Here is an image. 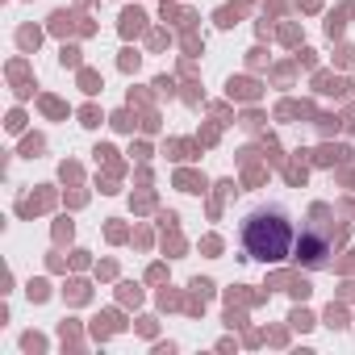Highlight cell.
Wrapping results in <instances>:
<instances>
[{"label": "cell", "mask_w": 355, "mask_h": 355, "mask_svg": "<svg viewBox=\"0 0 355 355\" xmlns=\"http://www.w3.org/2000/svg\"><path fill=\"white\" fill-rule=\"evenodd\" d=\"M239 243L255 263H288L297 255V226H293L288 209L255 205L239 226Z\"/></svg>", "instance_id": "6da1fadb"}, {"label": "cell", "mask_w": 355, "mask_h": 355, "mask_svg": "<svg viewBox=\"0 0 355 355\" xmlns=\"http://www.w3.org/2000/svg\"><path fill=\"white\" fill-rule=\"evenodd\" d=\"M297 255H301L309 268H322V263H326V255H330V243H326L322 234H301V243H297Z\"/></svg>", "instance_id": "7a4b0ae2"}]
</instances>
